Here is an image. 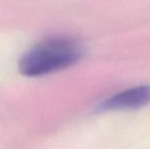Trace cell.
<instances>
[{"label":"cell","instance_id":"cell-1","mask_svg":"<svg viewBox=\"0 0 150 149\" xmlns=\"http://www.w3.org/2000/svg\"><path fill=\"white\" fill-rule=\"evenodd\" d=\"M84 55L79 41L69 37H51L36 44L21 57L18 71L26 77H40L64 70Z\"/></svg>","mask_w":150,"mask_h":149},{"label":"cell","instance_id":"cell-2","mask_svg":"<svg viewBox=\"0 0 150 149\" xmlns=\"http://www.w3.org/2000/svg\"><path fill=\"white\" fill-rule=\"evenodd\" d=\"M150 103V85H140L120 91L102 100L98 106V112L138 109Z\"/></svg>","mask_w":150,"mask_h":149}]
</instances>
